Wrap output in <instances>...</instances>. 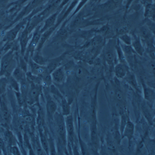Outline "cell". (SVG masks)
<instances>
[{"label":"cell","mask_w":155,"mask_h":155,"mask_svg":"<svg viewBox=\"0 0 155 155\" xmlns=\"http://www.w3.org/2000/svg\"><path fill=\"white\" fill-rule=\"evenodd\" d=\"M16 50L11 48L1 57V68L0 76L9 77L12 72L18 66L17 58L16 57Z\"/></svg>","instance_id":"obj_1"},{"label":"cell","mask_w":155,"mask_h":155,"mask_svg":"<svg viewBox=\"0 0 155 155\" xmlns=\"http://www.w3.org/2000/svg\"><path fill=\"white\" fill-rule=\"evenodd\" d=\"M117 43V38H110L106 42L102 48V60L105 64L108 67L109 70L113 72V68L116 63H117V54H116L115 45Z\"/></svg>","instance_id":"obj_2"},{"label":"cell","mask_w":155,"mask_h":155,"mask_svg":"<svg viewBox=\"0 0 155 155\" xmlns=\"http://www.w3.org/2000/svg\"><path fill=\"white\" fill-rule=\"evenodd\" d=\"M68 22V19H65L61 24L60 28L57 30V31L53 35V37L51 38L49 45H58L64 44L70 34V32L67 26Z\"/></svg>","instance_id":"obj_3"},{"label":"cell","mask_w":155,"mask_h":155,"mask_svg":"<svg viewBox=\"0 0 155 155\" xmlns=\"http://www.w3.org/2000/svg\"><path fill=\"white\" fill-rule=\"evenodd\" d=\"M42 93V85L30 83L29 89L26 96V104L29 106H33L36 104H38Z\"/></svg>","instance_id":"obj_4"},{"label":"cell","mask_w":155,"mask_h":155,"mask_svg":"<svg viewBox=\"0 0 155 155\" xmlns=\"http://www.w3.org/2000/svg\"><path fill=\"white\" fill-rule=\"evenodd\" d=\"M28 21H29V19L27 18L22 20L21 22H19L15 27L12 28L11 30L8 31L5 34L3 41L4 42H5L6 43L13 42L16 39V37L19 34L21 30L24 29L25 25H26Z\"/></svg>","instance_id":"obj_5"},{"label":"cell","mask_w":155,"mask_h":155,"mask_svg":"<svg viewBox=\"0 0 155 155\" xmlns=\"http://www.w3.org/2000/svg\"><path fill=\"white\" fill-rule=\"evenodd\" d=\"M68 74H72L74 76V80L78 81L89 80V78L91 77V73L84 66L76 63L73 71L67 75Z\"/></svg>","instance_id":"obj_6"},{"label":"cell","mask_w":155,"mask_h":155,"mask_svg":"<svg viewBox=\"0 0 155 155\" xmlns=\"http://www.w3.org/2000/svg\"><path fill=\"white\" fill-rule=\"evenodd\" d=\"M138 35L141 41H143L145 45L149 44H154V34L147 28L144 24L138 28Z\"/></svg>","instance_id":"obj_7"},{"label":"cell","mask_w":155,"mask_h":155,"mask_svg":"<svg viewBox=\"0 0 155 155\" xmlns=\"http://www.w3.org/2000/svg\"><path fill=\"white\" fill-rule=\"evenodd\" d=\"M53 83L58 85L63 84L67 79V73L63 65L57 68L51 73Z\"/></svg>","instance_id":"obj_8"},{"label":"cell","mask_w":155,"mask_h":155,"mask_svg":"<svg viewBox=\"0 0 155 155\" xmlns=\"http://www.w3.org/2000/svg\"><path fill=\"white\" fill-rule=\"evenodd\" d=\"M45 99H46V110L47 114L48 117V119L52 120L54 115L57 111V102L55 101V99L50 95V94L48 92L45 93Z\"/></svg>","instance_id":"obj_9"},{"label":"cell","mask_w":155,"mask_h":155,"mask_svg":"<svg viewBox=\"0 0 155 155\" xmlns=\"http://www.w3.org/2000/svg\"><path fill=\"white\" fill-rule=\"evenodd\" d=\"M135 125L134 123L129 119L127 122L124 130L121 134L122 139L124 138H127L128 142V149H130L131 144H132V140L134 136L135 133Z\"/></svg>","instance_id":"obj_10"},{"label":"cell","mask_w":155,"mask_h":155,"mask_svg":"<svg viewBox=\"0 0 155 155\" xmlns=\"http://www.w3.org/2000/svg\"><path fill=\"white\" fill-rule=\"evenodd\" d=\"M31 33L29 32L27 27V24L25 25V28L23 29L21 33L19 40V48L21 51V55L24 57L25 50L28 47V44L29 42V41L31 38L32 35H31Z\"/></svg>","instance_id":"obj_11"},{"label":"cell","mask_w":155,"mask_h":155,"mask_svg":"<svg viewBox=\"0 0 155 155\" xmlns=\"http://www.w3.org/2000/svg\"><path fill=\"white\" fill-rule=\"evenodd\" d=\"M132 36V43H131V46L133 48L134 50L135 51V52L136 54L142 57L145 54V47L142 43V41L141 40V38L140 36L138 35V34L135 33H132L131 34Z\"/></svg>","instance_id":"obj_12"},{"label":"cell","mask_w":155,"mask_h":155,"mask_svg":"<svg viewBox=\"0 0 155 155\" xmlns=\"http://www.w3.org/2000/svg\"><path fill=\"white\" fill-rule=\"evenodd\" d=\"M57 29V28L56 26H54V27L50 28L49 29H48L42 33L39 42H38V44L37 46V48H36L35 51L41 52L42 49L43 48L45 43L50 39V37L54 34V32L56 31Z\"/></svg>","instance_id":"obj_13"},{"label":"cell","mask_w":155,"mask_h":155,"mask_svg":"<svg viewBox=\"0 0 155 155\" xmlns=\"http://www.w3.org/2000/svg\"><path fill=\"white\" fill-rule=\"evenodd\" d=\"M130 70V68L128 64L117 63L114 67L113 73L117 79L122 80Z\"/></svg>","instance_id":"obj_14"},{"label":"cell","mask_w":155,"mask_h":155,"mask_svg":"<svg viewBox=\"0 0 155 155\" xmlns=\"http://www.w3.org/2000/svg\"><path fill=\"white\" fill-rule=\"evenodd\" d=\"M126 83L127 85H128L130 87H132L134 90L137 93H141V89L138 83L135 74L131 70L129 71L126 76L122 79Z\"/></svg>","instance_id":"obj_15"},{"label":"cell","mask_w":155,"mask_h":155,"mask_svg":"<svg viewBox=\"0 0 155 155\" xmlns=\"http://www.w3.org/2000/svg\"><path fill=\"white\" fill-rule=\"evenodd\" d=\"M140 110L142 114L147 119V122L150 125H153V115L151 113V106L146 101H143L140 102Z\"/></svg>","instance_id":"obj_16"},{"label":"cell","mask_w":155,"mask_h":155,"mask_svg":"<svg viewBox=\"0 0 155 155\" xmlns=\"http://www.w3.org/2000/svg\"><path fill=\"white\" fill-rule=\"evenodd\" d=\"M141 86L143 89V97L145 101H146L150 104H153L154 101L155 93L154 89L149 87L147 84L144 83L143 80H141Z\"/></svg>","instance_id":"obj_17"},{"label":"cell","mask_w":155,"mask_h":155,"mask_svg":"<svg viewBox=\"0 0 155 155\" xmlns=\"http://www.w3.org/2000/svg\"><path fill=\"white\" fill-rule=\"evenodd\" d=\"M28 67L29 68V71L32 74L41 76L46 71H47V68L45 66L40 65L36 63H35L31 58L29 59L28 61Z\"/></svg>","instance_id":"obj_18"},{"label":"cell","mask_w":155,"mask_h":155,"mask_svg":"<svg viewBox=\"0 0 155 155\" xmlns=\"http://www.w3.org/2000/svg\"><path fill=\"white\" fill-rule=\"evenodd\" d=\"M0 115L6 124H9L11 120V116L3 96L0 97Z\"/></svg>","instance_id":"obj_19"},{"label":"cell","mask_w":155,"mask_h":155,"mask_svg":"<svg viewBox=\"0 0 155 155\" xmlns=\"http://www.w3.org/2000/svg\"><path fill=\"white\" fill-rule=\"evenodd\" d=\"M25 73L22 68H21L19 66H17L13 71L11 73V76L14 78L19 82V83L26 80V74Z\"/></svg>","instance_id":"obj_20"},{"label":"cell","mask_w":155,"mask_h":155,"mask_svg":"<svg viewBox=\"0 0 155 155\" xmlns=\"http://www.w3.org/2000/svg\"><path fill=\"white\" fill-rule=\"evenodd\" d=\"M61 107V114L65 117L70 115L71 113V103L65 98L63 97L60 102H59Z\"/></svg>","instance_id":"obj_21"},{"label":"cell","mask_w":155,"mask_h":155,"mask_svg":"<svg viewBox=\"0 0 155 155\" xmlns=\"http://www.w3.org/2000/svg\"><path fill=\"white\" fill-rule=\"evenodd\" d=\"M143 15L145 19H149L154 21V16H155L154 3L149 4L144 6Z\"/></svg>","instance_id":"obj_22"},{"label":"cell","mask_w":155,"mask_h":155,"mask_svg":"<svg viewBox=\"0 0 155 155\" xmlns=\"http://www.w3.org/2000/svg\"><path fill=\"white\" fill-rule=\"evenodd\" d=\"M35 63L40 64L42 66H46L48 61V58L45 57L41 54V52L38 51H34V54L31 58Z\"/></svg>","instance_id":"obj_23"},{"label":"cell","mask_w":155,"mask_h":155,"mask_svg":"<svg viewBox=\"0 0 155 155\" xmlns=\"http://www.w3.org/2000/svg\"><path fill=\"white\" fill-rule=\"evenodd\" d=\"M115 50H116V54H117V58L118 63L128 64L125 56L120 47L119 40L117 38V43H116V45H115Z\"/></svg>","instance_id":"obj_24"},{"label":"cell","mask_w":155,"mask_h":155,"mask_svg":"<svg viewBox=\"0 0 155 155\" xmlns=\"http://www.w3.org/2000/svg\"><path fill=\"white\" fill-rule=\"evenodd\" d=\"M25 74H26V79L29 83L42 85V78L41 76L34 74L29 71H28Z\"/></svg>","instance_id":"obj_25"},{"label":"cell","mask_w":155,"mask_h":155,"mask_svg":"<svg viewBox=\"0 0 155 155\" xmlns=\"http://www.w3.org/2000/svg\"><path fill=\"white\" fill-rule=\"evenodd\" d=\"M119 41L125 45H131L132 43V36L130 34H129L128 33H124L122 34H120L118 35L117 37Z\"/></svg>","instance_id":"obj_26"},{"label":"cell","mask_w":155,"mask_h":155,"mask_svg":"<svg viewBox=\"0 0 155 155\" xmlns=\"http://www.w3.org/2000/svg\"><path fill=\"white\" fill-rule=\"evenodd\" d=\"M8 84L10 85L11 88L14 90L15 92H19L20 91V84L18 81H17L13 77L10 75L8 77Z\"/></svg>","instance_id":"obj_27"},{"label":"cell","mask_w":155,"mask_h":155,"mask_svg":"<svg viewBox=\"0 0 155 155\" xmlns=\"http://www.w3.org/2000/svg\"><path fill=\"white\" fill-rule=\"evenodd\" d=\"M8 84V78L5 76H2L0 78V95H3L5 93Z\"/></svg>","instance_id":"obj_28"},{"label":"cell","mask_w":155,"mask_h":155,"mask_svg":"<svg viewBox=\"0 0 155 155\" xmlns=\"http://www.w3.org/2000/svg\"><path fill=\"white\" fill-rule=\"evenodd\" d=\"M144 24L146 25L147 28L154 34V21L149 19L145 18Z\"/></svg>","instance_id":"obj_29"},{"label":"cell","mask_w":155,"mask_h":155,"mask_svg":"<svg viewBox=\"0 0 155 155\" xmlns=\"http://www.w3.org/2000/svg\"><path fill=\"white\" fill-rule=\"evenodd\" d=\"M23 120L26 123L32 124L34 120V118L32 116V115H31V114L25 113L24 115H23Z\"/></svg>","instance_id":"obj_30"},{"label":"cell","mask_w":155,"mask_h":155,"mask_svg":"<svg viewBox=\"0 0 155 155\" xmlns=\"http://www.w3.org/2000/svg\"><path fill=\"white\" fill-rule=\"evenodd\" d=\"M133 3H136L144 7L147 5L154 3V0H135Z\"/></svg>","instance_id":"obj_31"},{"label":"cell","mask_w":155,"mask_h":155,"mask_svg":"<svg viewBox=\"0 0 155 155\" xmlns=\"http://www.w3.org/2000/svg\"><path fill=\"white\" fill-rule=\"evenodd\" d=\"M11 152L12 154H21L19 149L16 146L11 147Z\"/></svg>","instance_id":"obj_32"},{"label":"cell","mask_w":155,"mask_h":155,"mask_svg":"<svg viewBox=\"0 0 155 155\" xmlns=\"http://www.w3.org/2000/svg\"><path fill=\"white\" fill-rule=\"evenodd\" d=\"M4 148H5L4 142H3V140L2 138H0V149L3 150Z\"/></svg>","instance_id":"obj_33"},{"label":"cell","mask_w":155,"mask_h":155,"mask_svg":"<svg viewBox=\"0 0 155 155\" xmlns=\"http://www.w3.org/2000/svg\"><path fill=\"white\" fill-rule=\"evenodd\" d=\"M8 2V0H0V8L3 6L5 3V2Z\"/></svg>","instance_id":"obj_34"},{"label":"cell","mask_w":155,"mask_h":155,"mask_svg":"<svg viewBox=\"0 0 155 155\" xmlns=\"http://www.w3.org/2000/svg\"><path fill=\"white\" fill-rule=\"evenodd\" d=\"M92 1L93 2H94L95 3H100L101 2V0H92Z\"/></svg>","instance_id":"obj_35"},{"label":"cell","mask_w":155,"mask_h":155,"mask_svg":"<svg viewBox=\"0 0 155 155\" xmlns=\"http://www.w3.org/2000/svg\"><path fill=\"white\" fill-rule=\"evenodd\" d=\"M0 37H1V35H0Z\"/></svg>","instance_id":"obj_36"}]
</instances>
